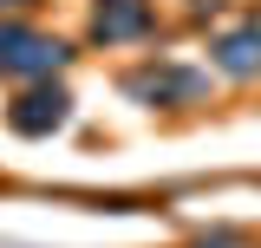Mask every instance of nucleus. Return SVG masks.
Wrapping results in <instances>:
<instances>
[{"label":"nucleus","instance_id":"3","mask_svg":"<svg viewBox=\"0 0 261 248\" xmlns=\"http://www.w3.org/2000/svg\"><path fill=\"white\" fill-rule=\"evenodd\" d=\"M150 27V7L144 0H111V7H98V39H130V33Z\"/></svg>","mask_w":261,"mask_h":248},{"label":"nucleus","instance_id":"4","mask_svg":"<svg viewBox=\"0 0 261 248\" xmlns=\"http://www.w3.org/2000/svg\"><path fill=\"white\" fill-rule=\"evenodd\" d=\"M130 92H144V98H196L202 79L196 72H144V79H130Z\"/></svg>","mask_w":261,"mask_h":248},{"label":"nucleus","instance_id":"5","mask_svg":"<svg viewBox=\"0 0 261 248\" xmlns=\"http://www.w3.org/2000/svg\"><path fill=\"white\" fill-rule=\"evenodd\" d=\"M216 53H222L228 72H261V33H255V27H248V33H228Z\"/></svg>","mask_w":261,"mask_h":248},{"label":"nucleus","instance_id":"1","mask_svg":"<svg viewBox=\"0 0 261 248\" xmlns=\"http://www.w3.org/2000/svg\"><path fill=\"white\" fill-rule=\"evenodd\" d=\"M65 59V46H53V39H33V33H0V65H13V72H53V65Z\"/></svg>","mask_w":261,"mask_h":248},{"label":"nucleus","instance_id":"2","mask_svg":"<svg viewBox=\"0 0 261 248\" xmlns=\"http://www.w3.org/2000/svg\"><path fill=\"white\" fill-rule=\"evenodd\" d=\"M13 131H27V137H39V131H53V124H65V92H33V98H20L13 111Z\"/></svg>","mask_w":261,"mask_h":248}]
</instances>
